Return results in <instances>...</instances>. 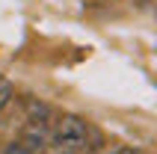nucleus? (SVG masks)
Segmentation results:
<instances>
[{
	"label": "nucleus",
	"instance_id": "obj_1",
	"mask_svg": "<svg viewBox=\"0 0 157 154\" xmlns=\"http://www.w3.org/2000/svg\"><path fill=\"white\" fill-rule=\"evenodd\" d=\"M89 145V125L74 113H62L51 125V145L53 154H83Z\"/></svg>",
	"mask_w": 157,
	"mask_h": 154
},
{
	"label": "nucleus",
	"instance_id": "obj_2",
	"mask_svg": "<svg viewBox=\"0 0 157 154\" xmlns=\"http://www.w3.org/2000/svg\"><path fill=\"white\" fill-rule=\"evenodd\" d=\"M51 125L53 119H39V121H27L18 142L27 148L30 154H44L48 145H51Z\"/></svg>",
	"mask_w": 157,
	"mask_h": 154
},
{
	"label": "nucleus",
	"instance_id": "obj_3",
	"mask_svg": "<svg viewBox=\"0 0 157 154\" xmlns=\"http://www.w3.org/2000/svg\"><path fill=\"white\" fill-rule=\"evenodd\" d=\"M24 110H27V121L53 119V110H51L44 101H39V98H27V101H24Z\"/></svg>",
	"mask_w": 157,
	"mask_h": 154
},
{
	"label": "nucleus",
	"instance_id": "obj_4",
	"mask_svg": "<svg viewBox=\"0 0 157 154\" xmlns=\"http://www.w3.org/2000/svg\"><path fill=\"white\" fill-rule=\"evenodd\" d=\"M12 98H15V89H12V83H9L6 77H0V113H3L9 104H12Z\"/></svg>",
	"mask_w": 157,
	"mask_h": 154
},
{
	"label": "nucleus",
	"instance_id": "obj_5",
	"mask_svg": "<svg viewBox=\"0 0 157 154\" xmlns=\"http://www.w3.org/2000/svg\"><path fill=\"white\" fill-rule=\"evenodd\" d=\"M107 154H148V151H142V148H133V145H113Z\"/></svg>",
	"mask_w": 157,
	"mask_h": 154
},
{
	"label": "nucleus",
	"instance_id": "obj_6",
	"mask_svg": "<svg viewBox=\"0 0 157 154\" xmlns=\"http://www.w3.org/2000/svg\"><path fill=\"white\" fill-rule=\"evenodd\" d=\"M3 154H30L18 139H12V142H6V148H3Z\"/></svg>",
	"mask_w": 157,
	"mask_h": 154
}]
</instances>
